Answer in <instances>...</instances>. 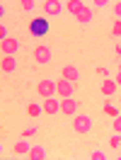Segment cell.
I'll return each mask as SVG.
<instances>
[{"mask_svg": "<svg viewBox=\"0 0 121 160\" xmlns=\"http://www.w3.org/2000/svg\"><path fill=\"white\" fill-rule=\"evenodd\" d=\"M36 92H39V97L49 100V97H53V92H56V82H51V80H41L39 85H36Z\"/></svg>", "mask_w": 121, "mask_h": 160, "instance_id": "cell-1", "label": "cell"}, {"mask_svg": "<svg viewBox=\"0 0 121 160\" xmlns=\"http://www.w3.org/2000/svg\"><path fill=\"white\" fill-rule=\"evenodd\" d=\"M29 29H31V34H34V37H44V34L49 32V22L44 20V17H36V20H31Z\"/></svg>", "mask_w": 121, "mask_h": 160, "instance_id": "cell-2", "label": "cell"}, {"mask_svg": "<svg viewBox=\"0 0 121 160\" xmlns=\"http://www.w3.org/2000/svg\"><path fill=\"white\" fill-rule=\"evenodd\" d=\"M0 49H2V56H12L15 51L20 49V41H17V39H12V37H7V39H2V41H0Z\"/></svg>", "mask_w": 121, "mask_h": 160, "instance_id": "cell-3", "label": "cell"}, {"mask_svg": "<svg viewBox=\"0 0 121 160\" xmlns=\"http://www.w3.org/2000/svg\"><path fill=\"white\" fill-rule=\"evenodd\" d=\"M90 126H92V121H90V117H85V114L73 119V129L78 131V133H87V131H90Z\"/></svg>", "mask_w": 121, "mask_h": 160, "instance_id": "cell-4", "label": "cell"}, {"mask_svg": "<svg viewBox=\"0 0 121 160\" xmlns=\"http://www.w3.org/2000/svg\"><path fill=\"white\" fill-rule=\"evenodd\" d=\"M56 92H58V97H70L73 95V82L65 78H60L58 82H56Z\"/></svg>", "mask_w": 121, "mask_h": 160, "instance_id": "cell-5", "label": "cell"}, {"mask_svg": "<svg viewBox=\"0 0 121 160\" xmlns=\"http://www.w3.org/2000/svg\"><path fill=\"white\" fill-rule=\"evenodd\" d=\"M34 61L41 63V66L49 63V61H51V49H49V46H36V49H34Z\"/></svg>", "mask_w": 121, "mask_h": 160, "instance_id": "cell-6", "label": "cell"}, {"mask_svg": "<svg viewBox=\"0 0 121 160\" xmlns=\"http://www.w3.org/2000/svg\"><path fill=\"white\" fill-rule=\"evenodd\" d=\"M44 112H46V114H58L60 112V100H56V97L44 100Z\"/></svg>", "mask_w": 121, "mask_h": 160, "instance_id": "cell-7", "label": "cell"}, {"mask_svg": "<svg viewBox=\"0 0 121 160\" xmlns=\"http://www.w3.org/2000/svg\"><path fill=\"white\" fill-rule=\"evenodd\" d=\"M75 109H78V100H70V97L60 100V112L63 114H75Z\"/></svg>", "mask_w": 121, "mask_h": 160, "instance_id": "cell-8", "label": "cell"}, {"mask_svg": "<svg viewBox=\"0 0 121 160\" xmlns=\"http://www.w3.org/2000/svg\"><path fill=\"white\" fill-rule=\"evenodd\" d=\"M60 10H63V2H58V0H46L44 2V12L46 15H58Z\"/></svg>", "mask_w": 121, "mask_h": 160, "instance_id": "cell-9", "label": "cell"}, {"mask_svg": "<svg viewBox=\"0 0 121 160\" xmlns=\"http://www.w3.org/2000/svg\"><path fill=\"white\" fill-rule=\"evenodd\" d=\"M27 158L29 160H44L46 158V148H44V146H34V148H29Z\"/></svg>", "mask_w": 121, "mask_h": 160, "instance_id": "cell-10", "label": "cell"}, {"mask_svg": "<svg viewBox=\"0 0 121 160\" xmlns=\"http://www.w3.org/2000/svg\"><path fill=\"white\" fill-rule=\"evenodd\" d=\"M0 68H2V73H12V70L17 68V61L12 58V56H2V61H0Z\"/></svg>", "mask_w": 121, "mask_h": 160, "instance_id": "cell-11", "label": "cell"}, {"mask_svg": "<svg viewBox=\"0 0 121 160\" xmlns=\"http://www.w3.org/2000/svg\"><path fill=\"white\" fill-rule=\"evenodd\" d=\"M63 78L75 82V80H80V70L75 68V66H65V68H63Z\"/></svg>", "mask_w": 121, "mask_h": 160, "instance_id": "cell-12", "label": "cell"}, {"mask_svg": "<svg viewBox=\"0 0 121 160\" xmlns=\"http://www.w3.org/2000/svg\"><path fill=\"white\" fill-rule=\"evenodd\" d=\"M75 17H78V22H82V24H87V22L92 20V10H90V8H82V10L78 12V15H75Z\"/></svg>", "mask_w": 121, "mask_h": 160, "instance_id": "cell-13", "label": "cell"}, {"mask_svg": "<svg viewBox=\"0 0 121 160\" xmlns=\"http://www.w3.org/2000/svg\"><path fill=\"white\" fill-rule=\"evenodd\" d=\"M102 92L104 95H114L116 92V80H104L102 82Z\"/></svg>", "mask_w": 121, "mask_h": 160, "instance_id": "cell-14", "label": "cell"}, {"mask_svg": "<svg viewBox=\"0 0 121 160\" xmlns=\"http://www.w3.org/2000/svg\"><path fill=\"white\" fill-rule=\"evenodd\" d=\"M12 153H17V155H27V153H29V146H27L24 141H17V143L12 146Z\"/></svg>", "mask_w": 121, "mask_h": 160, "instance_id": "cell-15", "label": "cell"}, {"mask_svg": "<svg viewBox=\"0 0 121 160\" xmlns=\"http://www.w3.org/2000/svg\"><path fill=\"white\" fill-rule=\"evenodd\" d=\"M65 8H68V12H73V15H78V12H80L82 8H85V5H82L80 0H70V2L65 5Z\"/></svg>", "mask_w": 121, "mask_h": 160, "instance_id": "cell-16", "label": "cell"}, {"mask_svg": "<svg viewBox=\"0 0 121 160\" xmlns=\"http://www.w3.org/2000/svg\"><path fill=\"white\" fill-rule=\"evenodd\" d=\"M39 114H41L39 104H29V117H39Z\"/></svg>", "mask_w": 121, "mask_h": 160, "instance_id": "cell-17", "label": "cell"}, {"mask_svg": "<svg viewBox=\"0 0 121 160\" xmlns=\"http://www.w3.org/2000/svg\"><path fill=\"white\" fill-rule=\"evenodd\" d=\"M111 34H114V37H121V20H119V22H114V27H111Z\"/></svg>", "mask_w": 121, "mask_h": 160, "instance_id": "cell-18", "label": "cell"}, {"mask_svg": "<svg viewBox=\"0 0 121 160\" xmlns=\"http://www.w3.org/2000/svg\"><path fill=\"white\" fill-rule=\"evenodd\" d=\"M114 131H116V133H121V114L114 119Z\"/></svg>", "mask_w": 121, "mask_h": 160, "instance_id": "cell-19", "label": "cell"}, {"mask_svg": "<svg viewBox=\"0 0 121 160\" xmlns=\"http://www.w3.org/2000/svg\"><path fill=\"white\" fill-rule=\"evenodd\" d=\"M22 8H24V10H31V8H34V0H22Z\"/></svg>", "mask_w": 121, "mask_h": 160, "instance_id": "cell-20", "label": "cell"}, {"mask_svg": "<svg viewBox=\"0 0 121 160\" xmlns=\"http://www.w3.org/2000/svg\"><path fill=\"white\" fill-rule=\"evenodd\" d=\"M109 143H111V148H119V143H121V136H114V138H111Z\"/></svg>", "mask_w": 121, "mask_h": 160, "instance_id": "cell-21", "label": "cell"}, {"mask_svg": "<svg viewBox=\"0 0 121 160\" xmlns=\"http://www.w3.org/2000/svg\"><path fill=\"white\" fill-rule=\"evenodd\" d=\"M104 112H107V114H111V117H119V114H116V109H114L111 104H107V107H104Z\"/></svg>", "mask_w": 121, "mask_h": 160, "instance_id": "cell-22", "label": "cell"}, {"mask_svg": "<svg viewBox=\"0 0 121 160\" xmlns=\"http://www.w3.org/2000/svg\"><path fill=\"white\" fill-rule=\"evenodd\" d=\"M92 160H104V153H102V150H94V153H92Z\"/></svg>", "mask_w": 121, "mask_h": 160, "instance_id": "cell-23", "label": "cell"}, {"mask_svg": "<svg viewBox=\"0 0 121 160\" xmlns=\"http://www.w3.org/2000/svg\"><path fill=\"white\" fill-rule=\"evenodd\" d=\"M114 12H116V15L121 17V2H116V5H114Z\"/></svg>", "mask_w": 121, "mask_h": 160, "instance_id": "cell-24", "label": "cell"}, {"mask_svg": "<svg viewBox=\"0 0 121 160\" xmlns=\"http://www.w3.org/2000/svg\"><path fill=\"white\" fill-rule=\"evenodd\" d=\"M114 80H116V85H121V70L116 73V78H114Z\"/></svg>", "mask_w": 121, "mask_h": 160, "instance_id": "cell-25", "label": "cell"}, {"mask_svg": "<svg viewBox=\"0 0 121 160\" xmlns=\"http://www.w3.org/2000/svg\"><path fill=\"white\" fill-rule=\"evenodd\" d=\"M119 70H121V63H119Z\"/></svg>", "mask_w": 121, "mask_h": 160, "instance_id": "cell-26", "label": "cell"}]
</instances>
